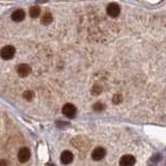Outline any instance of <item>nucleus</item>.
Returning a JSON list of instances; mask_svg holds the SVG:
<instances>
[{"label": "nucleus", "mask_w": 166, "mask_h": 166, "mask_svg": "<svg viewBox=\"0 0 166 166\" xmlns=\"http://www.w3.org/2000/svg\"><path fill=\"white\" fill-rule=\"evenodd\" d=\"M76 112H77L76 107L73 104H71V103H68V104H66L62 107V113L67 117H69V118H73L76 115Z\"/></svg>", "instance_id": "nucleus-1"}, {"label": "nucleus", "mask_w": 166, "mask_h": 166, "mask_svg": "<svg viewBox=\"0 0 166 166\" xmlns=\"http://www.w3.org/2000/svg\"><path fill=\"white\" fill-rule=\"evenodd\" d=\"M16 53V49L12 46H5L1 50V57L3 59H12Z\"/></svg>", "instance_id": "nucleus-2"}, {"label": "nucleus", "mask_w": 166, "mask_h": 166, "mask_svg": "<svg viewBox=\"0 0 166 166\" xmlns=\"http://www.w3.org/2000/svg\"><path fill=\"white\" fill-rule=\"evenodd\" d=\"M121 12V7L117 3H110L107 6V14L112 18L117 17Z\"/></svg>", "instance_id": "nucleus-3"}, {"label": "nucleus", "mask_w": 166, "mask_h": 166, "mask_svg": "<svg viewBox=\"0 0 166 166\" xmlns=\"http://www.w3.org/2000/svg\"><path fill=\"white\" fill-rule=\"evenodd\" d=\"M29 158H30V151L27 148H20V151L18 152V160L21 163H25L29 160Z\"/></svg>", "instance_id": "nucleus-4"}, {"label": "nucleus", "mask_w": 166, "mask_h": 166, "mask_svg": "<svg viewBox=\"0 0 166 166\" xmlns=\"http://www.w3.org/2000/svg\"><path fill=\"white\" fill-rule=\"evenodd\" d=\"M31 72V68L30 66L26 64H19L17 67V73L20 77H27Z\"/></svg>", "instance_id": "nucleus-5"}, {"label": "nucleus", "mask_w": 166, "mask_h": 166, "mask_svg": "<svg viewBox=\"0 0 166 166\" xmlns=\"http://www.w3.org/2000/svg\"><path fill=\"white\" fill-rule=\"evenodd\" d=\"M136 160L135 157L132 155H125L119 160V165L121 166H134Z\"/></svg>", "instance_id": "nucleus-6"}, {"label": "nucleus", "mask_w": 166, "mask_h": 166, "mask_svg": "<svg viewBox=\"0 0 166 166\" xmlns=\"http://www.w3.org/2000/svg\"><path fill=\"white\" fill-rule=\"evenodd\" d=\"M106 156V151L103 148H97L92 151L91 153V158L94 159V161H100L102 160L104 157Z\"/></svg>", "instance_id": "nucleus-7"}, {"label": "nucleus", "mask_w": 166, "mask_h": 166, "mask_svg": "<svg viewBox=\"0 0 166 166\" xmlns=\"http://www.w3.org/2000/svg\"><path fill=\"white\" fill-rule=\"evenodd\" d=\"M73 159H74V156L73 154L70 152V151H64L62 152L61 156H60V161H61L62 164H71L73 162Z\"/></svg>", "instance_id": "nucleus-8"}, {"label": "nucleus", "mask_w": 166, "mask_h": 166, "mask_svg": "<svg viewBox=\"0 0 166 166\" xmlns=\"http://www.w3.org/2000/svg\"><path fill=\"white\" fill-rule=\"evenodd\" d=\"M25 19V12L23 10H16L12 14V20L15 22H22Z\"/></svg>", "instance_id": "nucleus-9"}, {"label": "nucleus", "mask_w": 166, "mask_h": 166, "mask_svg": "<svg viewBox=\"0 0 166 166\" xmlns=\"http://www.w3.org/2000/svg\"><path fill=\"white\" fill-rule=\"evenodd\" d=\"M29 14H30L31 18H37L39 16V14H41V8L39 6H32L29 10Z\"/></svg>", "instance_id": "nucleus-10"}, {"label": "nucleus", "mask_w": 166, "mask_h": 166, "mask_svg": "<svg viewBox=\"0 0 166 166\" xmlns=\"http://www.w3.org/2000/svg\"><path fill=\"white\" fill-rule=\"evenodd\" d=\"M52 20H53V18H52V15L50 14V12H45L44 14V16L42 17V23L45 25H48L50 24V23L52 22Z\"/></svg>", "instance_id": "nucleus-11"}, {"label": "nucleus", "mask_w": 166, "mask_h": 166, "mask_svg": "<svg viewBox=\"0 0 166 166\" xmlns=\"http://www.w3.org/2000/svg\"><path fill=\"white\" fill-rule=\"evenodd\" d=\"M23 97H24L27 101H31L33 99V97H34V94H33L31 90H26V91L23 94Z\"/></svg>", "instance_id": "nucleus-12"}, {"label": "nucleus", "mask_w": 166, "mask_h": 166, "mask_svg": "<svg viewBox=\"0 0 166 166\" xmlns=\"http://www.w3.org/2000/svg\"><path fill=\"white\" fill-rule=\"evenodd\" d=\"M4 163H5V162H4L3 160H1V166H4Z\"/></svg>", "instance_id": "nucleus-13"}, {"label": "nucleus", "mask_w": 166, "mask_h": 166, "mask_svg": "<svg viewBox=\"0 0 166 166\" xmlns=\"http://www.w3.org/2000/svg\"><path fill=\"white\" fill-rule=\"evenodd\" d=\"M47 166H55V165H54V164H48Z\"/></svg>", "instance_id": "nucleus-14"}]
</instances>
